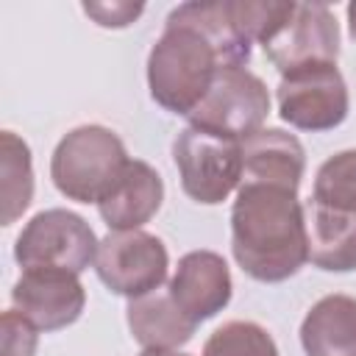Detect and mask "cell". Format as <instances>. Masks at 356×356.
Here are the masks:
<instances>
[{"label": "cell", "instance_id": "24", "mask_svg": "<svg viewBox=\"0 0 356 356\" xmlns=\"http://www.w3.org/2000/svg\"><path fill=\"white\" fill-rule=\"evenodd\" d=\"M348 28H350V36L356 39V3L348 6Z\"/></svg>", "mask_w": 356, "mask_h": 356}, {"label": "cell", "instance_id": "19", "mask_svg": "<svg viewBox=\"0 0 356 356\" xmlns=\"http://www.w3.org/2000/svg\"><path fill=\"white\" fill-rule=\"evenodd\" d=\"M200 356H278V348L259 323L231 320L206 339Z\"/></svg>", "mask_w": 356, "mask_h": 356}, {"label": "cell", "instance_id": "17", "mask_svg": "<svg viewBox=\"0 0 356 356\" xmlns=\"http://www.w3.org/2000/svg\"><path fill=\"white\" fill-rule=\"evenodd\" d=\"M170 14L203 31L220 50L225 67H245L250 61L253 39L242 28L234 0H192L175 6Z\"/></svg>", "mask_w": 356, "mask_h": 356}, {"label": "cell", "instance_id": "14", "mask_svg": "<svg viewBox=\"0 0 356 356\" xmlns=\"http://www.w3.org/2000/svg\"><path fill=\"white\" fill-rule=\"evenodd\" d=\"M164 181L142 159H131L117 186L97 203L103 222L111 231H136L161 209Z\"/></svg>", "mask_w": 356, "mask_h": 356}, {"label": "cell", "instance_id": "7", "mask_svg": "<svg viewBox=\"0 0 356 356\" xmlns=\"http://www.w3.org/2000/svg\"><path fill=\"white\" fill-rule=\"evenodd\" d=\"M261 50L281 75L317 64H337L339 58L337 17L325 3H292L289 14L261 42Z\"/></svg>", "mask_w": 356, "mask_h": 356}, {"label": "cell", "instance_id": "2", "mask_svg": "<svg viewBox=\"0 0 356 356\" xmlns=\"http://www.w3.org/2000/svg\"><path fill=\"white\" fill-rule=\"evenodd\" d=\"M222 67L220 50L203 31L167 14L164 31L147 56L150 97L161 108L189 117Z\"/></svg>", "mask_w": 356, "mask_h": 356}, {"label": "cell", "instance_id": "13", "mask_svg": "<svg viewBox=\"0 0 356 356\" xmlns=\"http://www.w3.org/2000/svg\"><path fill=\"white\" fill-rule=\"evenodd\" d=\"M306 170V150L295 134L261 128L242 142V181L298 192Z\"/></svg>", "mask_w": 356, "mask_h": 356}, {"label": "cell", "instance_id": "18", "mask_svg": "<svg viewBox=\"0 0 356 356\" xmlns=\"http://www.w3.org/2000/svg\"><path fill=\"white\" fill-rule=\"evenodd\" d=\"M0 172H3V214L0 222L11 225L22 217V211L33 200V164H31V147L25 139H19L14 131L0 134Z\"/></svg>", "mask_w": 356, "mask_h": 356}, {"label": "cell", "instance_id": "8", "mask_svg": "<svg viewBox=\"0 0 356 356\" xmlns=\"http://www.w3.org/2000/svg\"><path fill=\"white\" fill-rule=\"evenodd\" d=\"M170 256L156 234L136 231H108L95 256V273L108 286V292L122 298H139L159 289L167 278Z\"/></svg>", "mask_w": 356, "mask_h": 356}, {"label": "cell", "instance_id": "5", "mask_svg": "<svg viewBox=\"0 0 356 356\" xmlns=\"http://www.w3.org/2000/svg\"><path fill=\"white\" fill-rule=\"evenodd\" d=\"M92 225L67 209H44L33 214L14 242V259L22 270L50 267L81 275L97 256Z\"/></svg>", "mask_w": 356, "mask_h": 356}, {"label": "cell", "instance_id": "6", "mask_svg": "<svg viewBox=\"0 0 356 356\" xmlns=\"http://www.w3.org/2000/svg\"><path fill=\"white\" fill-rule=\"evenodd\" d=\"M270 114V92L259 75L245 67H222L206 97L189 114V125L245 142L261 131Z\"/></svg>", "mask_w": 356, "mask_h": 356}, {"label": "cell", "instance_id": "10", "mask_svg": "<svg viewBox=\"0 0 356 356\" xmlns=\"http://www.w3.org/2000/svg\"><path fill=\"white\" fill-rule=\"evenodd\" d=\"M11 303L39 331H61L83 314L86 292L75 273L33 267L11 286Z\"/></svg>", "mask_w": 356, "mask_h": 356}, {"label": "cell", "instance_id": "3", "mask_svg": "<svg viewBox=\"0 0 356 356\" xmlns=\"http://www.w3.org/2000/svg\"><path fill=\"white\" fill-rule=\"evenodd\" d=\"M122 139L106 125H78L61 136L50 159L56 189L75 203H100L128 167Z\"/></svg>", "mask_w": 356, "mask_h": 356}, {"label": "cell", "instance_id": "22", "mask_svg": "<svg viewBox=\"0 0 356 356\" xmlns=\"http://www.w3.org/2000/svg\"><path fill=\"white\" fill-rule=\"evenodd\" d=\"M83 11L100 25V28H128L142 11V3H125V0H114V3H83Z\"/></svg>", "mask_w": 356, "mask_h": 356}, {"label": "cell", "instance_id": "9", "mask_svg": "<svg viewBox=\"0 0 356 356\" xmlns=\"http://www.w3.org/2000/svg\"><path fill=\"white\" fill-rule=\"evenodd\" d=\"M278 114L300 131H331L345 122L350 97L337 64H317L281 75L275 89Z\"/></svg>", "mask_w": 356, "mask_h": 356}, {"label": "cell", "instance_id": "4", "mask_svg": "<svg viewBox=\"0 0 356 356\" xmlns=\"http://www.w3.org/2000/svg\"><path fill=\"white\" fill-rule=\"evenodd\" d=\"M181 189L203 206L222 203L242 184V142L203 128H184L172 142Z\"/></svg>", "mask_w": 356, "mask_h": 356}, {"label": "cell", "instance_id": "23", "mask_svg": "<svg viewBox=\"0 0 356 356\" xmlns=\"http://www.w3.org/2000/svg\"><path fill=\"white\" fill-rule=\"evenodd\" d=\"M139 356H189V353H184L178 348H145Z\"/></svg>", "mask_w": 356, "mask_h": 356}, {"label": "cell", "instance_id": "11", "mask_svg": "<svg viewBox=\"0 0 356 356\" xmlns=\"http://www.w3.org/2000/svg\"><path fill=\"white\" fill-rule=\"evenodd\" d=\"M175 306L200 325L220 314L231 300V273L220 253L214 250H189L178 259V267L167 284Z\"/></svg>", "mask_w": 356, "mask_h": 356}, {"label": "cell", "instance_id": "16", "mask_svg": "<svg viewBox=\"0 0 356 356\" xmlns=\"http://www.w3.org/2000/svg\"><path fill=\"white\" fill-rule=\"evenodd\" d=\"M128 328L142 348H178L186 345L195 334V323L175 306L170 289H153L147 295L131 298L128 309Z\"/></svg>", "mask_w": 356, "mask_h": 356}, {"label": "cell", "instance_id": "1", "mask_svg": "<svg viewBox=\"0 0 356 356\" xmlns=\"http://www.w3.org/2000/svg\"><path fill=\"white\" fill-rule=\"evenodd\" d=\"M231 250L261 284H281L309 261L306 211L298 192L242 181L231 206Z\"/></svg>", "mask_w": 356, "mask_h": 356}, {"label": "cell", "instance_id": "21", "mask_svg": "<svg viewBox=\"0 0 356 356\" xmlns=\"http://www.w3.org/2000/svg\"><path fill=\"white\" fill-rule=\"evenodd\" d=\"M39 328L22 317L17 309L3 312L0 317V356H36Z\"/></svg>", "mask_w": 356, "mask_h": 356}, {"label": "cell", "instance_id": "20", "mask_svg": "<svg viewBox=\"0 0 356 356\" xmlns=\"http://www.w3.org/2000/svg\"><path fill=\"white\" fill-rule=\"evenodd\" d=\"M312 200L356 203V147L325 159L314 175Z\"/></svg>", "mask_w": 356, "mask_h": 356}, {"label": "cell", "instance_id": "15", "mask_svg": "<svg viewBox=\"0 0 356 356\" xmlns=\"http://www.w3.org/2000/svg\"><path fill=\"white\" fill-rule=\"evenodd\" d=\"M306 356H356V298L325 295L300 323Z\"/></svg>", "mask_w": 356, "mask_h": 356}, {"label": "cell", "instance_id": "12", "mask_svg": "<svg viewBox=\"0 0 356 356\" xmlns=\"http://www.w3.org/2000/svg\"><path fill=\"white\" fill-rule=\"evenodd\" d=\"M309 259L328 273L356 270V203H306Z\"/></svg>", "mask_w": 356, "mask_h": 356}]
</instances>
